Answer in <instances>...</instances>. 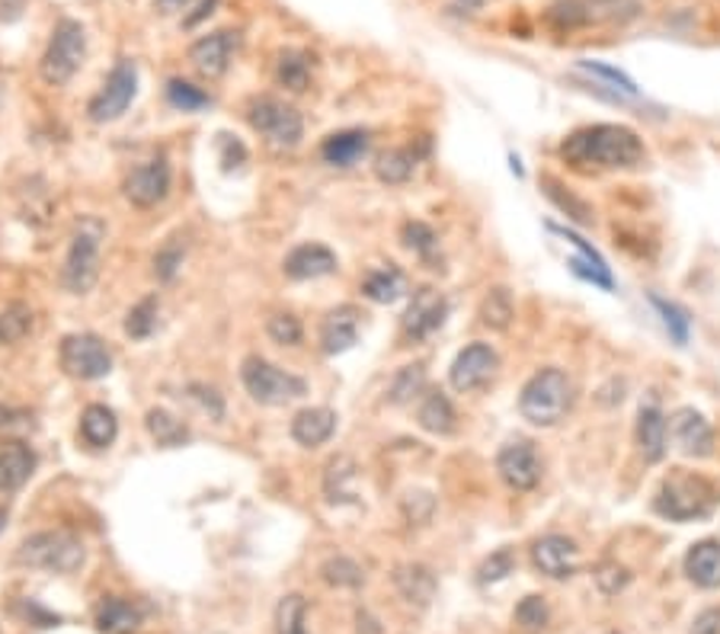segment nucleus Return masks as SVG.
<instances>
[{"mask_svg": "<svg viewBox=\"0 0 720 634\" xmlns=\"http://www.w3.org/2000/svg\"><path fill=\"white\" fill-rule=\"evenodd\" d=\"M561 157L576 170H631L647 151L627 125H589L564 139Z\"/></svg>", "mask_w": 720, "mask_h": 634, "instance_id": "f257e3e1", "label": "nucleus"}, {"mask_svg": "<svg viewBox=\"0 0 720 634\" xmlns=\"http://www.w3.org/2000/svg\"><path fill=\"white\" fill-rule=\"evenodd\" d=\"M718 503V490L708 478L695 475V471H685V468H675L663 478L660 493L653 500L657 513L667 516L672 523H692V519H701L715 510Z\"/></svg>", "mask_w": 720, "mask_h": 634, "instance_id": "f03ea898", "label": "nucleus"}, {"mask_svg": "<svg viewBox=\"0 0 720 634\" xmlns=\"http://www.w3.org/2000/svg\"><path fill=\"white\" fill-rule=\"evenodd\" d=\"M574 404V385L561 369H541L526 382L519 394V414L531 427H557Z\"/></svg>", "mask_w": 720, "mask_h": 634, "instance_id": "7ed1b4c3", "label": "nucleus"}, {"mask_svg": "<svg viewBox=\"0 0 720 634\" xmlns=\"http://www.w3.org/2000/svg\"><path fill=\"white\" fill-rule=\"evenodd\" d=\"M103 238H106V225L94 215H84L74 225L71 250H68V260H64V270H61V283L71 295H87L96 286Z\"/></svg>", "mask_w": 720, "mask_h": 634, "instance_id": "20e7f679", "label": "nucleus"}, {"mask_svg": "<svg viewBox=\"0 0 720 634\" xmlns=\"http://www.w3.org/2000/svg\"><path fill=\"white\" fill-rule=\"evenodd\" d=\"M16 564L51 574H74L84 564V541L64 529L36 533L16 548Z\"/></svg>", "mask_w": 720, "mask_h": 634, "instance_id": "39448f33", "label": "nucleus"}, {"mask_svg": "<svg viewBox=\"0 0 720 634\" xmlns=\"http://www.w3.org/2000/svg\"><path fill=\"white\" fill-rule=\"evenodd\" d=\"M84 58H87V29L77 20L64 16L51 29L46 55L39 61V74L51 87H64L81 71Z\"/></svg>", "mask_w": 720, "mask_h": 634, "instance_id": "423d86ee", "label": "nucleus"}, {"mask_svg": "<svg viewBox=\"0 0 720 634\" xmlns=\"http://www.w3.org/2000/svg\"><path fill=\"white\" fill-rule=\"evenodd\" d=\"M240 379H243L247 394L263 407H283V404H291V400L308 394L304 379L266 362L263 356H247L243 366H240Z\"/></svg>", "mask_w": 720, "mask_h": 634, "instance_id": "0eeeda50", "label": "nucleus"}, {"mask_svg": "<svg viewBox=\"0 0 720 634\" xmlns=\"http://www.w3.org/2000/svg\"><path fill=\"white\" fill-rule=\"evenodd\" d=\"M247 122L253 132H260L273 147L291 151L298 147L301 135H304V122L301 112L295 106H288L279 97H253L247 103Z\"/></svg>", "mask_w": 720, "mask_h": 634, "instance_id": "6e6552de", "label": "nucleus"}, {"mask_svg": "<svg viewBox=\"0 0 720 634\" xmlns=\"http://www.w3.org/2000/svg\"><path fill=\"white\" fill-rule=\"evenodd\" d=\"M58 362L64 375L77 382H96L112 372V352L96 334H68L58 349Z\"/></svg>", "mask_w": 720, "mask_h": 634, "instance_id": "1a4fd4ad", "label": "nucleus"}, {"mask_svg": "<svg viewBox=\"0 0 720 634\" xmlns=\"http://www.w3.org/2000/svg\"><path fill=\"white\" fill-rule=\"evenodd\" d=\"M139 94V68L132 58H122L116 61V68L109 71V77L103 81L99 94L91 99L87 106V116L94 122H116L119 116H125V109L132 106V99Z\"/></svg>", "mask_w": 720, "mask_h": 634, "instance_id": "9d476101", "label": "nucleus"}, {"mask_svg": "<svg viewBox=\"0 0 720 634\" xmlns=\"http://www.w3.org/2000/svg\"><path fill=\"white\" fill-rule=\"evenodd\" d=\"M496 366H500V359H496V349L490 343H471L455 356L448 382L455 391L471 394V391L483 388L496 375Z\"/></svg>", "mask_w": 720, "mask_h": 634, "instance_id": "9b49d317", "label": "nucleus"}, {"mask_svg": "<svg viewBox=\"0 0 720 634\" xmlns=\"http://www.w3.org/2000/svg\"><path fill=\"white\" fill-rule=\"evenodd\" d=\"M240 49V33L238 29H218V33H208L202 39H195L190 46V61L192 68L208 77V81H218L228 68H231V58Z\"/></svg>", "mask_w": 720, "mask_h": 634, "instance_id": "f8f14e48", "label": "nucleus"}, {"mask_svg": "<svg viewBox=\"0 0 720 634\" xmlns=\"http://www.w3.org/2000/svg\"><path fill=\"white\" fill-rule=\"evenodd\" d=\"M122 193L125 199L135 205V208H154L160 205L167 193H170V164L167 157H154L142 167H135L125 183H122Z\"/></svg>", "mask_w": 720, "mask_h": 634, "instance_id": "ddd939ff", "label": "nucleus"}, {"mask_svg": "<svg viewBox=\"0 0 720 634\" xmlns=\"http://www.w3.org/2000/svg\"><path fill=\"white\" fill-rule=\"evenodd\" d=\"M496 471L506 481V488L526 493V490L538 488V481H541V458L531 442H506L496 455Z\"/></svg>", "mask_w": 720, "mask_h": 634, "instance_id": "4468645a", "label": "nucleus"}, {"mask_svg": "<svg viewBox=\"0 0 720 634\" xmlns=\"http://www.w3.org/2000/svg\"><path fill=\"white\" fill-rule=\"evenodd\" d=\"M445 314H448V301L439 289H420L413 292V301L404 314V337L413 343L430 340L432 334L445 324Z\"/></svg>", "mask_w": 720, "mask_h": 634, "instance_id": "2eb2a0df", "label": "nucleus"}, {"mask_svg": "<svg viewBox=\"0 0 720 634\" xmlns=\"http://www.w3.org/2000/svg\"><path fill=\"white\" fill-rule=\"evenodd\" d=\"M531 561L535 567L551 577V581H567L576 574V564H579V551L571 538L564 536H544L531 545Z\"/></svg>", "mask_w": 720, "mask_h": 634, "instance_id": "dca6fc26", "label": "nucleus"}, {"mask_svg": "<svg viewBox=\"0 0 720 634\" xmlns=\"http://www.w3.org/2000/svg\"><path fill=\"white\" fill-rule=\"evenodd\" d=\"M670 430L672 436H675V445H679L685 455H695V458L711 455V448H715V430H711V423H708L695 407L675 410Z\"/></svg>", "mask_w": 720, "mask_h": 634, "instance_id": "f3484780", "label": "nucleus"}, {"mask_svg": "<svg viewBox=\"0 0 720 634\" xmlns=\"http://www.w3.org/2000/svg\"><path fill=\"white\" fill-rule=\"evenodd\" d=\"M336 253L331 247L324 244H298L286 256L283 270H286L288 279L295 283H308V279H321V276H331L336 273Z\"/></svg>", "mask_w": 720, "mask_h": 634, "instance_id": "a211bd4d", "label": "nucleus"}, {"mask_svg": "<svg viewBox=\"0 0 720 634\" xmlns=\"http://www.w3.org/2000/svg\"><path fill=\"white\" fill-rule=\"evenodd\" d=\"M36 471V455L23 440H0V493L20 490Z\"/></svg>", "mask_w": 720, "mask_h": 634, "instance_id": "6ab92c4d", "label": "nucleus"}, {"mask_svg": "<svg viewBox=\"0 0 720 634\" xmlns=\"http://www.w3.org/2000/svg\"><path fill=\"white\" fill-rule=\"evenodd\" d=\"M359 340V311L352 304H343L331 311L321 324V349L327 356H336V352H346L352 349Z\"/></svg>", "mask_w": 720, "mask_h": 634, "instance_id": "aec40b11", "label": "nucleus"}, {"mask_svg": "<svg viewBox=\"0 0 720 634\" xmlns=\"http://www.w3.org/2000/svg\"><path fill=\"white\" fill-rule=\"evenodd\" d=\"M336 433V414L331 407H304L291 420V440L304 448H317Z\"/></svg>", "mask_w": 720, "mask_h": 634, "instance_id": "412c9836", "label": "nucleus"}, {"mask_svg": "<svg viewBox=\"0 0 720 634\" xmlns=\"http://www.w3.org/2000/svg\"><path fill=\"white\" fill-rule=\"evenodd\" d=\"M667 442H670V423H667L663 410L657 404L640 407V414H637V445H640V455L647 462H660L667 455Z\"/></svg>", "mask_w": 720, "mask_h": 634, "instance_id": "4be33fe9", "label": "nucleus"}, {"mask_svg": "<svg viewBox=\"0 0 720 634\" xmlns=\"http://www.w3.org/2000/svg\"><path fill=\"white\" fill-rule=\"evenodd\" d=\"M142 625V609L122 596H106L96 606V629L103 634H135Z\"/></svg>", "mask_w": 720, "mask_h": 634, "instance_id": "5701e85b", "label": "nucleus"}, {"mask_svg": "<svg viewBox=\"0 0 720 634\" xmlns=\"http://www.w3.org/2000/svg\"><path fill=\"white\" fill-rule=\"evenodd\" d=\"M369 154V132L365 129H343L324 139L321 157L334 167H356Z\"/></svg>", "mask_w": 720, "mask_h": 634, "instance_id": "b1692460", "label": "nucleus"}, {"mask_svg": "<svg viewBox=\"0 0 720 634\" xmlns=\"http://www.w3.org/2000/svg\"><path fill=\"white\" fill-rule=\"evenodd\" d=\"M685 574L688 581L705 589H718L720 586V541H698L688 548L685 554Z\"/></svg>", "mask_w": 720, "mask_h": 634, "instance_id": "393cba45", "label": "nucleus"}, {"mask_svg": "<svg viewBox=\"0 0 720 634\" xmlns=\"http://www.w3.org/2000/svg\"><path fill=\"white\" fill-rule=\"evenodd\" d=\"M314 55L304 49H283L276 55V81L288 94H304L311 87Z\"/></svg>", "mask_w": 720, "mask_h": 634, "instance_id": "a878e982", "label": "nucleus"}, {"mask_svg": "<svg viewBox=\"0 0 720 634\" xmlns=\"http://www.w3.org/2000/svg\"><path fill=\"white\" fill-rule=\"evenodd\" d=\"M394 586L397 593L413 602V606H430L432 596H435V574H432L427 564H400L394 571Z\"/></svg>", "mask_w": 720, "mask_h": 634, "instance_id": "bb28decb", "label": "nucleus"}, {"mask_svg": "<svg viewBox=\"0 0 720 634\" xmlns=\"http://www.w3.org/2000/svg\"><path fill=\"white\" fill-rule=\"evenodd\" d=\"M417 423H420L427 433H432V436H452L455 427H458V417H455L452 400H448L442 391H430V394L423 397L420 410H417Z\"/></svg>", "mask_w": 720, "mask_h": 634, "instance_id": "cd10ccee", "label": "nucleus"}, {"mask_svg": "<svg viewBox=\"0 0 720 634\" xmlns=\"http://www.w3.org/2000/svg\"><path fill=\"white\" fill-rule=\"evenodd\" d=\"M119 436V420L106 404H91L81 414V440L91 448H109Z\"/></svg>", "mask_w": 720, "mask_h": 634, "instance_id": "c85d7f7f", "label": "nucleus"}, {"mask_svg": "<svg viewBox=\"0 0 720 634\" xmlns=\"http://www.w3.org/2000/svg\"><path fill=\"white\" fill-rule=\"evenodd\" d=\"M407 292V279L397 266H384V270H372L365 279H362V295L375 304H391L397 301L400 295Z\"/></svg>", "mask_w": 720, "mask_h": 634, "instance_id": "c756f323", "label": "nucleus"}, {"mask_svg": "<svg viewBox=\"0 0 720 634\" xmlns=\"http://www.w3.org/2000/svg\"><path fill=\"white\" fill-rule=\"evenodd\" d=\"M417 170V154L407 151V147H391V151H382L375 157V177L387 183V187H400L413 177Z\"/></svg>", "mask_w": 720, "mask_h": 634, "instance_id": "7c9ffc66", "label": "nucleus"}, {"mask_svg": "<svg viewBox=\"0 0 720 634\" xmlns=\"http://www.w3.org/2000/svg\"><path fill=\"white\" fill-rule=\"evenodd\" d=\"M516 318V301H513V292L496 286L490 292L483 295L480 301V321L490 327V331H506Z\"/></svg>", "mask_w": 720, "mask_h": 634, "instance_id": "2f4dec72", "label": "nucleus"}, {"mask_svg": "<svg viewBox=\"0 0 720 634\" xmlns=\"http://www.w3.org/2000/svg\"><path fill=\"white\" fill-rule=\"evenodd\" d=\"M356 478V462L349 455H336L334 462L327 465V475H324V493L331 503H349L356 493L349 490Z\"/></svg>", "mask_w": 720, "mask_h": 634, "instance_id": "473e14b6", "label": "nucleus"}, {"mask_svg": "<svg viewBox=\"0 0 720 634\" xmlns=\"http://www.w3.org/2000/svg\"><path fill=\"white\" fill-rule=\"evenodd\" d=\"M144 423H147V433L154 436L157 445H167V448H173V445H183V442L190 440V430L173 417V414H167L164 407H154V410H147V417H144Z\"/></svg>", "mask_w": 720, "mask_h": 634, "instance_id": "72a5a7b5", "label": "nucleus"}, {"mask_svg": "<svg viewBox=\"0 0 720 634\" xmlns=\"http://www.w3.org/2000/svg\"><path fill=\"white\" fill-rule=\"evenodd\" d=\"M157 311H160L157 295H144L142 301L125 314V334L132 340H147L157 331Z\"/></svg>", "mask_w": 720, "mask_h": 634, "instance_id": "f704fd0d", "label": "nucleus"}, {"mask_svg": "<svg viewBox=\"0 0 720 634\" xmlns=\"http://www.w3.org/2000/svg\"><path fill=\"white\" fill-rule=\"evenodd\" d=\"M167 103L180 112H202V109L212 106V97L190 81H183V77H170L167 81Z\"/></svg>", "mask_w": 720, "mask_h": 634, "instance_id": "c9c22d12", "label": "nucleus"}, {"mask_svg": "<svg viewBox=\"0 0 720 634\" xmlns=\"http://www.w3.org/2000/svg\"><path fill=\"white\" fill-rule=\"evenodd\" d=\"M33 331V311L23 301H13L0 311V343H20Z\"/></svg>", "mask_w": 720, "mask_h": 634, "instance_id": "e433bc0d", "label": "nucleus"}, {"mask_svg": "<svg viewBox=\"0 0 720 634\" xmlns=\"http://www.w3.org/2000/svg\"><path fill=\"white\" fill-rule=\"evenodd\" d=\"M304 615H308V602L298 593L286 596L276 609V634H308Z\"/></svg>", "mask_w": 720, "mask_h": 634, "instance_id": "4c0bfd02", "label": "nucleus"}, {"mask_svg": "<svg viewBox=\"0 0 720 634\" xmlns=\"http://www.w3.org/2000/svg\"><path fill=\"white\" fill-rule=\"evenodd\" d=\"M423 385H427L423 366H404V369L394 375L387 397H391V404H407L410 397H417V394L423 391Z\"/></svg>", "mask_w": 720, "mask_h": 634, "instance_id": "58836bf2", "label": "nucleus"}, {"mask_svg": "<svg viewBox=\"0 0 720 634\" xmlns=\"http://www.w3.org/2000/svg\"><path fill=\"white\" fill-rule=\"evenodd\" d=\"M183 256H187V244L180 241V238H170V241H164V247L154 253V276L160 279V283H170L177 273H180V266H183Z\"/></svg>", "mask_w": 720, "mask_h": 634, "instance_id": "ea45409f", "label": "nucleus"}, {"mask_svg": "<svg viewBox=\"0 0 720 634\" xmlns=\"http://www.w3.org/2000/svg\"><path fill=\"white\" fill-rule=\"evenodd\" d=\"M650 304L657 308V314L663 318V327L670 331V337L679 346H685L688 343V314L679 308V304H672L667 298H660V295H650Z\"/></svg>", "mask_w": 720, "mask_h": 634, "instance_id": "a19ab883", "label": "nucleus"}, {"mask_svg": "<svg viewBox=\"0 0 720 634\" xmlns=\"http://www.w3.org/2000/svg\"><path fill=\"white\" fill-rule=\"evenodd\" d=\"M321 574H324L327 584L343 586V589H352V586H359L365 581L362 567H359L352 558H331V561L321 567Z\"/></svg>", "mask_w": 720, "mask_h": 634, "instance_id": "79ce46f5", "label": "nucleus"}, {"mask_svg": "<svg viewBox=\"0 0 720 634\" xmlns=\"http://www.w3.org/2000/svg\"><path fill=\"white\" fill-rule=\"evenodd\" d=\"M548 622V602L541 596H526L516 606V625L523 634H538Z\"/></svg>", "mask_w": 720, "mask_h": 634, "instance_id": "37998d69", "label": "nucleus"}, {"mask_svg": "<svg viewBox=\"0 0 720 634\" xmlns=\"http://www.w3.org/2000/svg\"><path fill=\"white\" fill-rule=\"evenodd\" d=\"M579 71H586V74H592V77L609 81V84H612V91H615V94H622V97H637L634 81H631L624 71L612 68V64H602V61H579Z\"/></svg>", "mask_w": 720, "mask_h": 634, "instance_id": "c03bdc74", "label": "nucleus"}, {"mask_svg": "<svg viewBox=\"0 0 720 634\" xmlns=\"http://www.w3.org/2000/svg\"><path fill=\"white\" fill-rule=\"evenodd\" d=\"M513 571H516V554H513V548H500V551H493V554L480 564L478 581L480 584H496V581L509 577Z\"/></svg>", "mask_w": 720, "mask_h": 634, "instance_id": "a18cd8bd", "label": "nucleus"}, {"mask_svg": "<svg viewBox=\"0 0 720 634\" xmlns=\"http://www.w3.org/2000/svg\"><path fill=\"white\" fill-rule=\"evenodd\" d=\"M592 581H596V586H599L605 596H619L624 586L631 584V574H627V567H622L619 561H602V564H596Z\"/></svg>", "mask_w": 720, "mask_h": 634, "instance_id": "49530a36", "label": "nucleus"}, {"mask_svg": "<svg viewBox=\"0 0 720 634\" xmlns=\"http://www.w3.org/2000/svg\"><path fill=\"white\" fill-rule=\"evenodd\" d=\"M404 244L410 247L413 253H420L423 260H432V253L439 247V238H435V231L427 222H407L404 225Z\"/></svg>", "mask_w": 720, "mask_h": 634, "instance_id": "de8ad7c7", "label": "nucleus"}, {"mask_svg": "<svg viewBox=\"0 0 720 634\" xmlns=\"http://www.w3.org/2000/svg\"><path fill=\"white\" fill-rule=\"evenodd\" d=\"M266 331H269V337L279 343V346H298L301 337H304V327H301V321H298L295 314H276V318H269Z\"/></svg>", "mask_w": 720, "mask_h": 634, "instance_id": "09e8293b", "label": "nucleus"}, {"mask_svg": "<svg viewBox=\"0 0 720 634\" xmlns=\"http://www.w3.org/2000/svg\"><path fill=\"white\" fill-rule=\"evenodd\" d=\"M544 187H548V195H551V199H554V202H557L564 212H567V215H574L576 222H583V225L589 222V208H586L579 199H571V195L557 193V183H554V180H544Z\"/></svg>", "mask_w": 720, "mask_h": 634, "instance_id": "8fccbe9b", "label": "nucleus"}, {"mask_svg": "<svg viewBox=\"0 0 720 634\" xmlns=\"http://www.w3.org/2000/svg\"><path fill=\"white\" fill-rule=\"evenodd\" d=\"M192 397L215 417V420H221L225 417V404H221V394L215 388H205V385H190Z\"/></svg>", "mask_w": 720, "mask_h": 634, "instance_id": "3c124183", "label": "nucleus"}, {"mask_svg": "<svg viewBox=\"0 0 720 634\" xmlns=\"http://www.w3.org/2000/svg\"><path fill=\"white\" fill-rule=\"evenodd\" d=\"M692 634H720V609H705V612L695 619Z\"/></svg>", "mask_w": 720, "mask_h": 634, "instance_id": "603ef678", "label": "nucleus"}, {"mask_svg": "<svg viewBox=\"0 0 720 634\" xmlns=\"http://www.w3.org/2000/svg\"><path fill=\"white\" fill-rule=\"evenodd\" d=\"M221 139H225V142H221V145H225V154H221V164H225V170H231V164L238 167L240 160L247 157V151H243V145H240V142H235V139H228V135H221Z\"/></svg>", "mask_w": 720, "mask_h": 634, "instance_id": "864d4df0", "label": "nucleus"}, {"mask_svg": "<svg viewBox=\"0 0 720 634\" xmlns=\"http://www.w3.org/2000/svg\"><path fill=\"white\" fill-rule=\"evenodd\" d=\"M215 7H218V0H199L190 16H183V26H187V29L199 26V23H202L205 16H212V13H215Z\"/></svg>", "mask_w": 720, "mask_h": 634, "instance_id": "5fc2aeb1", "label": "nucleus"}, {"mask_svg": "<svg viewBox=\"0 0 720 634\" xmlns=\"http://www.w3.org/2000/svg\"><path fill=\"white\" fill-rule=\"evenodd\" d=\"M23 3H26V0H0V20H3V23H13V20H20V13H23Z\"/></svg>", "mask_w": 720, "mask_h": 634, "instance_id": "6e6d98bb", "label": "nucleus"}, {"mask_svg": "<svg viewBox=\"0 0 720 634\" xmlns=\"http://www.w3.org/2000/svg\"><path fill=\"white\" fill-rule=\"evenodd\" d=\"M192 0H154V7L160 10V13H177V10H187Z\"/></svg>", "mask_w": 720, "mask_h": 634, "instance_id": "4d7b16f0", "label": "nucleus"}, {"mask_svg": "<svg viewBox=\"0 0 720 634\" xmlns=\"http://www.w3.org/2000/svg\"><path fill=\"white\" fill-rule=\"evenodd\" d=\"M16 420H23V414L10 410V407H0V430H13Z\"/></svg>", "mask_w": 720, "mask_h": 634, "instance_id": "13d9d810", "label": "nucleus"}, {"mask_svg": "<svg viewBox=\"0 0 720 634\" xmlns=\"http://www.w3.org/2000/svg\"><path fill=\"white\" fill-rule=\"evenodd\" d=\"M480 3H483V0H458L455 7H465L461 13H475V10H480Z\"/></svg>", "mask_w": 720, "mask_h": 634, "instance_id": "bf43d9fd", "label": "nucleus"}, {"mask_svg": "<svg viewBox=\"0 0 720 634\" xmlns=\"http://www.w3.org/2000/svg\"><path fill=\"white\" fill-rule=\"evenodd\" d=\"M3 529H7V510L0 506V533H3Z\"/></svg>", "mask_w": 720, "mask_h": 634, "instance_id": "052dcab7", "label": "nucleus"}, {"mask_svg": "<svg viewBox=\"0 0 720 634\" xmlns=\"http://www.w3.org/2000/svg\"><path fill=\"white\" fill-rule=\"evenodd\" d=\"M599 3H612V0H599Z\"/></svg>", "mask_w": 720, "mask_h": 634, "instance_id": "680f3d73", "label": "nucleus"}]
</instances>
